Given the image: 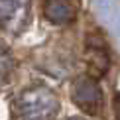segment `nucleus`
<instances>
[{"mask_svg":"<svg viewBox=\"0 0 120 120\" xmlns=\"http://www.w3.org/2000/svg\"><path fill=\"white\" fill-rule=\"evenodd\" d=\"M59 112V101L51 89L36 85L18 94L14 101L16 120H55Z\"/></svg>","mask_w":120,"mask_h":120,"instance_id":"nucleus-1","label":"nucleus"},{"mask_svg":"<svg viewBox=\"0 0 120 120\" xmlns=\"http://www.w3.org/2000/svg\"><path fill=\"white\" fill-rule=\"evenodd\" d=\"M71 97L75 104L87 114H101L102 110V91L93 77H79L71 87Z\"/></svg>","mask_w":120,"mask_h":120,"instance_id":"nucleus-2","label":"nucleus"},{"mask_svg":"<svg viewBox=\"0 0 120 120\" xmlns=\"http://www.w3.org/2000/svg\"><path fill=\"white\" fill-rule=\"evenodd\" d=\"M30 0H0V30L20 34L30 22Z\"/></svg>","mask_w":120,"mask_h":120,"instance_id":"nucleus-3","label":"nucleus"},{"mask_svg":"<svg viewBox=\"0 0 120 120\" xmlns=\"http://www.w3.org/2000/svg\"><path fill=\"white\" fill-rule=\"evenodd\" d=\"M43 12L53 24H67L75 18V8L69 0H45Z\"/></svg>","mask_w":120,"mask_h":120,"instance_id":"nucleus-4","label":"nucleus"},{"mask_svg":"<svg viewBox=\"0 0 120 120\" xmlns=\"http://www.w3.org/2000/svg\"><path fill=\"white\" fill-rule=\"evenodd\" d=\"M10 71H12V57L6 51V47L0 45V85L8 79Z\"/></svg>","mask_w":120,"mask_h":120,"instance_id":"nucleus-5","label":"nucleus"},{"mask_svg":"<svg viewBox=\"0 0 120 120\" xmlns=\"http://www.w3.org/2000/svg\"><path fill=\"white\" fill-rule=\"evenodd\" d=\"M114 120H120V93L114 97Z\"/></svg>","mask_w":120,"mask_h":120,"instance_id":"nucleus-6","label":"nucleus"},{"mask_svg":"<svg viewBox=\"0 0 120 120\" xmlns=\"http://www.w3.org/2000/svg\"><path fill=\"white\" fill-rule=\"evenodd\" d=\"M69 120H85V118H79V116H75V118H69Z\"/></svg>","mask_w":120,"mask_h":120,"instance_id":"nucleus-7","label":"nucleus"}]
</instances>
